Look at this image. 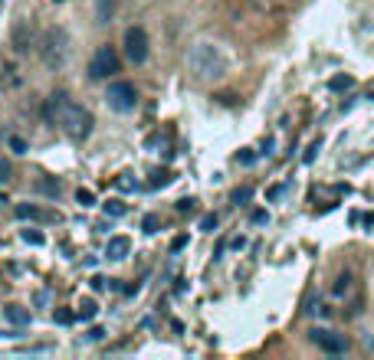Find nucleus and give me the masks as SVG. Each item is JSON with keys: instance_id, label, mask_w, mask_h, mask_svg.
I'll return each instance as SVG.
<instances>
[{"instance_id": "obj_30", "label": "nucleus", "mask_w": 374, "mask_h": 360, "mask_svg": "<svg viewBox=\"0 0 374 360\" xmlns=\"http://www.w3.org/2000/svg\"><path fill=\"white\" fill-rule=\"evenodd\" d=\"M253 223H269V213L266 210H257V213H253Z\"/></svg>"}, {"instance_id": "obj_20", "label": "nucleus", "mask_w": 374, "mask_h": 360, "mask_svg": "<svg viewBox=\"0 0 374 360\" xmlns=\"http://www.w3.org/2000/svg\"><path fill=\"white\" fill-rule=\"evenodd\" d=\"M112 17V0H99V23H108Z\"/></svg>"}, {"instance_id": "obj_5", "label": "nucleus", "mask_w": 374, "mask_h": 360, "mask_svg": "<svg viewBox=\"0 0 374 360\" xmlns=\"http://www.w3.org/2000/svg\"><path fill=\"white\" fill-rule=\"evenodd\" d=\"M125 56L135 66H141L148 59V33L141 30V27H129L125 30Z\"/></svg>"}, {"instance_id": "obj_32", "label": "nucleus", "mask_w": 374, "mask_h": 360, "mask_svg": "<svg viewBox=\"0 0 374 360\" xmlns=\"http://www.w3.org/2000/svg\"><path fill=\"white\" fill-rule=\"evenodd\" d=\"M3 203H7V197H3V193H0V207H3Z\"/></svg>"}, {"instance_id": "obj_25", "label": "nucleus", "mask_w": 374, "mask_h": 360, "mask_svg": "<svg viewBox=\"0 0 374 360\" xmlns=\"http://www.w3.org/2000/svg\"><path fill=\"white\" fill-rule=\"evenodd\" d=\"M168 180H171V174H168V170H164V174H154V180H151V187H164Z\"/></svg>"}, {"instance_id": "obj_18", "label": "nucleus", "mask_w": 374, "mask_h": 360, "mask_svg": "<svg viewBox=\"0 0 374 360\" xmlns=\"http://www.w3.org/2000/svg\"><path fill=\"white\" fill-rule=\"evenodd\" d=\"M217 226H220V220H217V213H207V216L201 220V230H203V233H214Z\"/></svg>"}, {"instance_id": "obj_1", "label": "nucleus", "mask_w": 374, "mask_h": 360, "mask_svg": "<svg viewBox=\"0 0 374 360\" xmlns=\"http://www.w3.org/2000/svg\"><path fill=\"white\" fill-rule=\"evenodd\" d=\"M43 115L63 131L66 138H73V141H86L89 135H92V128H96L92 112L82 108L79 102H73L69 92H53V96L46 98Z\"/></svg>"}, {"instance_id": "obj_26", "label": "nucleus", "mask_w": 374, "mask_h": 360, "mask_svg": "<svg viewBox=\"0 0 374 360\" xmlns=\"http://www.w3.org/2000/svg\"><path fill=\"white\" fill-rule=\"evenodd\" d=\"M102 338H106V331L102 328H89L86 331V340H102Z\"/></svg>"}, {"instance_id": "obj_31", "label": "nucleus", "mask_w": 374, "mask_h": 360, "mask_svg": "<svg viewBox=\"0 0 374 360\" xmlns=\"http://www.w3.org/2000/svg\"><path fill=\"white\" fill-rule=\"evenodd\" d=\"M184 246H187V236H178V239H174V243H171V249H174V253H178V249H184Z\"/></svg>"}, {"instance_id": "obj_27", "label": "nucleus", "mask_w": 374, "mask_h": 360, "mask_svg": "<svg viewBox=\"0 0 374 360\" xmlns=\"http://www.w3.org/2000/svg\"><path fill=\"white\" fill-rule=\"evenodd\" d=\"M236 160H240V164H253V160H257V154H253V151L246 148L243 154H236Z\"/></svg>"}, {"instance_id": "obj_22", "label": "nucleus", "mask_w": 374, "mask_h": 360, "mask_svg": "<svg viewBox=\"0 0 374 360\" xmlns=\"http://www.w3.org/2000/svg\"><path fill=\"white\" fill-rule=\"evenodd\" d=\"M53 321H59V324H73V321H75V311H56Z\"/></svg>"}, {"instance_id": "obj_2", "label": "nucleus", "mask_w": 374, "mask_h": 360, "mask_svg": "<svg viewBox=\"0 0 374 360\" xmlns=\"http://www.w3.org/2000/svg\"><path fill=\"white\" fill-rule=\"evenodd\" d=\"M187 69L197 82H214L226 73V56L217 43H194L187 50Z\"/></svg>"}, {"instance_id": "obj_11", "label": "nucleus", "mask_w": 374, "mask_h": 360, "mask_svg": "<svg viewBox=\"0 0 374 360\" xmlns=\"http://www.w3.org/2000/svg\"><path fill=\"white\" fill-rule=\"evenodd\" d=\"M17 220H40L43 216V210L40 207H33V203H17Z\"/></svg>"}, {"instance_id": "obj_16", "label": "nucleus", "mask_w": 374, "mask_h": 360, "mask_svg": "<svg viewBox=\"0 0 374 360\" xmlns=\"http://www.w3.org/2000/svg\"><path fill=\"white\" fill-rule=\"evenodd\" d=\"M250 197H253V187H236V190H233V197H230V200H233L236 207H240V203H246V200H250Z\"/></svg>"}, {"instance_id": "obj_21", "label": "nucleus", "mask_w": 374, "mask_h": 360, "mask_svg": "<svg viewBox=\"0 0 374 360\" xmlns=\"http://www.w3.org/2000/svg\"><path fill=\"white\" fill-rule=\"evenodd\" d=\"M345 292H352V276H342L335 282V295H345Z\"/></svg>"}, {"instance_id": "obj_13", "label": "nucleus", "mask_w": 374, "mask_h": 360, "mask_svg": "<svg viewBox=\"0 0 374 360\" xmlns=\"http://www.w3.org/2000/svg\"><path fill=\"white\" fill-rule=\"evenodd\" d=\"M20 239H23V243H30V246H43L46 243V236L40 233V230H23Z\"/></svg>"}, {"instance_id": "obj_24", "label": "nucleus", "mask_w": 374, "mask_h": 360, "mask_svg": "<svg viewBox=\"0 0 374 360\" xmlns=\"http://www.w3.org/2000/svg\"><path fill=\"white\" fill-rule=\"evenodd\" d=\"M319 148H322V141H312L309 151H305V158H302V160H305V164H312V160H315V151H319Z\"/></svg>"}, {"instance_id": "obj_14", "label": "nucleus", "mask_w": 374, "mask_h": 360, "mask_svg": "<svg viewBox=\"0 0 374 360\" xmlns=\"http://www.w3.org/2000/svg\"><path fill=\"white\" fill-rule=\"evenodd\" d=\"M331 89H335V92H342V89H352V85H354V79H352V75H335V79H331Z\"/></svg>"}, {"instance_id": "obj_6", "label": "nucleus", "mask_w": 374, "mask_h": 360, "mask_svg": "<svg viewBox=\"0 0 374 360\" xmlns=\"http://www.w3.org/2000/svg\"><path fill=\"white\" fill-rule=\"evenodd\" d=\"M309 340L315 344L319 350H325V354H345L348 350V338L345 334H335V331H312L309 334Z\"/></svg>"}, {"instance_id": "obj_8", "label": "nucleus", "mask_w": 374, "mask_h": 360, "mask_svg": "<svg viewBox=\"0 0 374 360\" xmlns=\"http://www.w3.org/2000/svg\"><path fill=\"white\" fill-rule=\"evenodd\" d=\"M129 253H131V239H129V236H112V239H108L106 255L112 259V262H122Z\"/></svg>"}, {"instance_id": "obj_12", "label": "nucleus", "mask_w": 374, "mask_h": 360, "mask_svg": "<svg viewBox=\"0 0 374 360\" xmlns=\"http://www.w3.org/2000/svg\"><path fill=\"white\" fill-rule=\"evenodd\" d=\"M59 180H36V193H46V197H59Z\"/></svg>"}, {"instance_id": "obj_23", "label": "nucleus", "mask_w": 374, "mask_h": 360, "mask_svg": "<svg viewBox=\"0 0 374 360\" xmlns=\"http://www.w3.org/2000/svg\"><path fill=\"white\" fill-rule=\"evenodd\" d=\"M3 180H10V160L7 158H0V183H3Z\"/></svg>"}, {"instance_id": "obj_3", "label": "nucleus", "mask_w": 374, "mask_h": 360, "mask_svg": "<svg viewBox=\"0 0 374 360\" xmlns=\"http://www.w3.org/2000/svg\"><path fill=\"white\" fill-rule=\"evenodd\" d=\"M118 69H122V59H118L115 50H112V46H99L96 56H92V63H89V79L102 82L108 75H115Z\"/></svg>"}, {"instance_id": "obj_28", "label": "nucleus", "mask_w": 374, "mask_h": 360, "mask_svg": "<svg viewBox=\"0 0 374 360\" xmlns=\"http://www.w3.org/2000/svg\"><path fill=\"white\" fill-rule=\"evenodd\" d=\"M10 148H13V151H17V154H23V151H27V144H23V141H20V138H10Z\"/></svg>"}, {"instance_id": "obj_7", "label": "nucleus", "mask_w": 374, "mask_h": 360, "mask_svg": "<svg viewBox=\"0 0 374 360\" xmlns=\"http://www.w3.org/2000/svg\"><path fill=\"white\" fill-rule=\"evenodd\" d=\"M43 63L46 66H63L66 63V36L59 30L46 33V40H43Z\"/></svg>"}, {"instance_id": "obj_15", "label": "nucleus", "mask_w": 374, "mask_h": 360, "mask_svg": "<svg viewBox=\"0 0 374 360\" xmlns=\"http://www.w3.org/2000/svg\"><path fill=\"white\" fill-rule=\"evenodd\" d=\"M125 210H129V207H125L122 200H108L106 203V213H108V216H125Z\"/></svg>"}, {"instance_id": "obj_9", "label": "nucleus", "mask_w": 374, "mask_h": 360, "mask_svg": "<svg viewBox=\"0 0 374 360\" xmlns=\"http://www.w3.org/2000/svg\"><path fill=\"white\" fill-rule=\"evenodd\" d=\"M3 318L10 321V324H17V328H23V324H30V311L23 305H7L3 308Z\"/></svg>"}, {"instance_id": "obj_17", "label": "nucleus", "mask_w": 374, "mask_h": 360, "mask_svg": "<svg viewBox=\"0 0 374 360\" xmlns=\"http://www.w3.org/2000/svg\"><path fill=\"white\" fill-rule=\"evenodd\" d=\"M141 230H145L148 236H154V233H158V216H154V213H148V216L141 220Z\"/></svg>"}, {"instance_id": "obj_10", "label": "nucleus", "mask_w": 374, "mask_h": 360, "mask_svg": "<svg viewBox=\"0 0 374 360\" xmlns=\"http://www.w3.org/2000/svg\"><path fill=\"white\" fill-rule=\"evenodd\" d=\"M99 315V305L92 301V298H82L79 301V311H75V318H82V321H92Z\"/></svg>"}, {"instance_id": "obj_19", "label": "nucleus", "mask_w": 374, "mask_h": 360, "mask_svg": "<svg viewBox=\"0 0 374 360\" xmlns=\"http://www.w3.org/2000/svg\"><path fill=\"white\" fill-rule=\"evenodd\" d=\"M75 200H79V207H96V193H92V190H79V193H75Z\"/></svg>"}, {"instance_id": "obj_29", "label": "nucleus", "mask_w": 374, "mask_h": 360, "mask_svg": "<svg viewBox=\"0 0 374 360\" xmlns=\"http://www.w3.org/2000/svg\"><path fill=\"white\" fill-rule=\"evenodd\" d=\"M194 210V200H181L178 203V213H191Z\"/></svg>"}, {"instance_id": "obj_4", "label": "nucleus", "mask_w": 374, "mask_h": 360, "mask_svg": "<svg viewBox=\"0 0 374 360\" xmlns=\"http://www.w3.org/2000/svg\"><path fill=\"white\" fill-rule=\"evenodd\" d=\"M106 102L112 112H131V108L138 105V92H135L131 82H112L106 92Z\"/></svg>"}]
</instances>
